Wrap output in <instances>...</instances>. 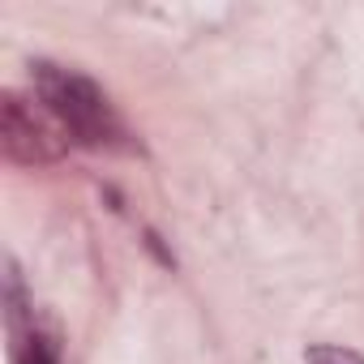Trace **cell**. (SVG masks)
<instances>
[{
    "instance_id": "cell-1",
    "label": "cell",
    "mask_w": 364,
    "mask_h": 364,
    "mask_svg": "<svg viewBox=\"0 0 364 364\" xmlns=\"http://www.w3.org/2000/svg\"><path fill=\"white\" fill-rule=\"evenodd\" d=\"M31 86L35 99L52 112V120L82 146L90 150H133V133L112 107V99L77 69L39 60L31 65Z\"/></svg>"
},
{
    "instance_id": "cell-2",
    "label": "cell",
    "mask_w": 364,
    "mask_h": 364,
    "mask_svg": "<svg viewBox=\"0 0 364 364\" xmlns=\"http://www.w3.org/2000/svg\"><path fill=\"white\" fill-rule=\"evenodd\" d=\"M0 146L14 163H52L65 154L69 146V133L52 120V112L35 99H22V95H5L0 99Z\"/></svg>"
},
{
    "instance_id": "cell-3",
    "label": "cell",
    "mask_w": 364,
    "mask_h": 364,
    "mask_svg": "<svg viewBox=\"0 0 364 364\" xmlns=\"http://www.w3.org/2000/svg\"><path fill=\"white\" fill-rule=\"evenodd\" d=\"M304 364H364V355H360V351H351V347H334V343H317V347H309V355H304Z\"/></svg>"
}]
</instances>
